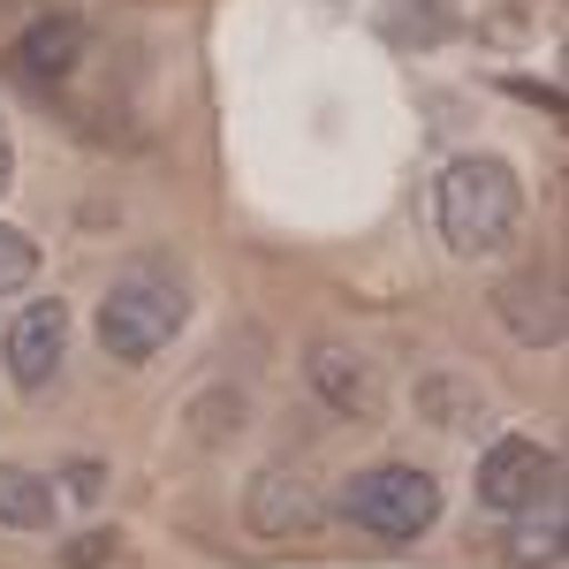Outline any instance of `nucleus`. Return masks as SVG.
<instances>
[{
    "mask_svg": "<svg viewBox=\"0 0 569 569\" xmlns=\"http://www.w3.org/2000/svg\"><path fill=\"white\" fill-rule=\"evenodd\" d=\"M433 220H440V243L456 251V259H486V251H501L509 236H517V220H525V182L509 160H493V152H463V160H448L433 182Z\"/></svg>",
    "mask_w": 569,
    "mask_h": 569,
    "instance_id": "f257e3e1",
    "label": "nucleus"
},
{
    "mask_svg": "<svg viewBox=\"0 0 569 569\" xmlns=\"http://www.w3.org/2000/svg\"><path fill=\"white\" fill-rule=\"evenodd\" d=\"M182 305L176 281H160V273H122L107 297H99V350L114 357V365H144V357H160L168 342L182 335Z\"/></svg>",
    "mask_w": 569,
    "mask_h": 569,
    "instance_id": "f03ea898",
    "label": "nucleus"
},
{
    "mask_svg": "<svg viewBox=\"0 0 569 569\" xmlns=\"http://www.w3.org/2000/svg\"><path fill=\"white\" fill-rule=\"evenodd\" d=\"M342 517L365 525L372 539H418L440 517V479L418 463H372V471L342 479Z\"/></svg>",
    "mask_w": 569,
    "mask_h": 569,
    "instance_id": "7ed1b4c3",
    "label": "nucleus"
},
{
    "mask_svg": "<svg viewBox=\"0 0 569 569\" xmlns=\"http://www.w3.org/2000/svg\"><path fill=\"white\" fill-rule=\"evenodd\" d=\"M555 486H562V456L525 440V433H501L479 456V501L501 509V517H525L539 501H555Z\"/></svg>",
    "mask_w": 569,
    "mask_h": 569,
    "instance_id": "20e7f679",
    "label": "nucleus"
},
{
    "mask_svg": "<svg viewBox=\"0 0 569 569\" xmlns=\"http://www.w3.org/2000/svg\"><path fill=\"white\" fill-rule=\"evenodd\" d=\"M305 380L319 388L327 410H342L357 426H380V410H388V380H380V365L350 342H311L305 350Z\"/></svg>",
    "mask_w": 569,
    "mask_h": 569,
    "instance_id": "39448f33",
    "label": "nucleus"
},
{
    "mask_svg": "<svg viewBox=\"0 0 569 569\" xmlns=\"http://www.w3.org/2000/svg\"><path fill=\"white\" fill-rule=\"evenodd\" d=\"M61 350H69V305H23L8 319L0 357H8V380L23 395H39L46 380L61 372Z\"/></svg>",
    "mask_w": 569,
    "mask_h": 569,
    "instance_id": "423d86ee",
    "label": "nucleus"
},
{
    "mask_svg": "<svg viewBox=\"0 0 569 569\" xmlns=\"http://www.w3.org/2000/svg\"><path fill=\"white\" fill-rule=\"evenodd\" d=\"M243 517H251V531L259 539H311L319 531V493H311V479H297V471H259L251 479V493H243Z\"/></svg>",
    "mask_w": 569,
    "mask_h": 569,
    "instance_id": "0eeeda50",
    "label": "nucleus"
},
{
    "mask_svg": "<svg viewBox=\"0 0 569 569\" xmlns=\"http://www.w3.org/2000/svg\"><path fill=\"white\" fill-rule=\"evenodd\" d=\"M493 311H501V327H509L517 342H531V350H555V342H562V289L539 281V273L501 281V289H493Z\"/></svg>",
    "mask_w": 569,
    "mask_h": 569,
    "instance_id": "6e6552de",
    "label": "nucleus"
},
{
    "mask_svg": "<svg viewBox=\"0 0 569 569\" xmlns=\"http://www.w3.org/2000/svg\"><path fill=\"white\" fill-rule=\"evenodd\" d=\"M77 53H84V23H69V16H61V23L23 31L8 61H16L23 77H39V84H46V77H69V69H77Z\"/></svg>",
    "mask_w": 569,
    "mask_h": 569,
    "instance_id": "1a4fd4ad",
    "label": "nucleus"
},
{
    "mask_svg": "<svg viewBox=\"0 0 569 569\" xmlns=\"http://www.w3.org/2000/svg\"><path fill=\"white\" fill-rule=\"evenodd\" d=\"M0 525L8 531H46L53 525V479L23 471V463H0Z\"/></svg>",
    "mask_w": 569,
    "mask_h": 569,
    "instance_id": "9d476101",
    "label": "nucleus"
},
{
    "mask_svg": "<svg viewBox=\"0 0 569 569\" xmlns=\"http://www.w3.org/2000/svg\"><path fill=\"white\" fill-rule=\"evenodd\" d=\"M418 410L433 418L440 433H479L486 426V395L471 380H456V372H433L426 388H418Z\"/></svg>",
    "mask_w": 569,
    "mask_h": 569,
    "instance_id": "9b49d317",
    "label": "nucleus"
},
{
    "mask_svg": "<svg viewBox=\"0 0 569 569\" xmlns=\"http://www.w3.org/2000/svg\"><path fill=\"white\" fill-rule=\"evenodd\" d=\"M501 562H509V569H555V562H562V517H555V501H547V517H531V509H525V525H509Z\"/></svg>",
    "mask_w": 569,
    "mask_h": 569,
    "instance_id": "f8f14e48",
    "label": "nucleus"
},
{
    "mask_svg": "<svg viewBox=\"0 0 569 569\" xmlns=\"http://www.w3.org/2000/svg\"><path fill=\"white\" fill-rule=\"evenodd\" d=\"M31 273H39V243L23 228H0V297H16Z\"/></svg>",
    "mask_w": 569,
    "mask_h": 569,
    "instance_id": "ddd939ff",
    "label": "nucleus"
},
{
    "mask_svg": "<svg viewBox=\"0 0 569 569\" xmlns=\"http://www.w3.org/2000/svg\"><path fill=\"white\" fill-rule=\"evenodd\" d=\"M107 547H114V539H99V531H91V539H77V547H69V562H99Z\"/></svg>",
    "mask_w": 569,
    "mask_h": 569,
    "instance_id": "4468645a",
    "label": "nucleus"
},
{
    "mask_svg": "<svg viewBox=\"0 0 569 569\" xmlns=\"http://www.w3.org/2000/svg\"><path fill=\"white\" fill-rule=\"evenodd\" d=\"M8 176H16V144H8V130H0V190H8Z\"/></svg>",
    "mask_w": 569,
    "mask_h": 569,
    "instance_id": "2eb2a0df",
    "label": "nucleus"
}]
</instances>
